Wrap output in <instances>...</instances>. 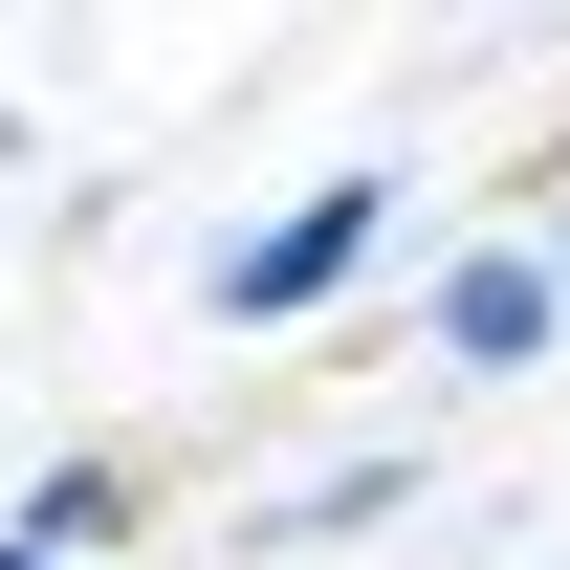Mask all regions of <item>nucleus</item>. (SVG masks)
Here are the masks:
<instances>
[{
  "instance_id": "2",
  "label": "nucleus",
  "mask_w": 570,
  "mask_h": 570,
  "mask_svg": "<svg viewBox=\"0 0 570 570\" xmlns=\"http://www.w3.org/2000/svg\"><path fill=\"white\" fill-rule=\"evenodd\" d=\"M549 307H570V285L527 264V242H504V264H461V285H439V330H461V352H483V373H504V352H549Z\"/></svg>"
},
{
  "instance_id": "1",
  "label": "nucleus",
  "mask_w": 570,
  "mask_h": 570,
  "mask_svg": "<svg viewBox=\"0 0 570 570\" xmlns=\"http://www.w3.org/2000/svg\"><path fill=\"white\" fill-rule=\"evenodd\" d=\"M373 242H395V176H330V198H285L264 242L219 264V307H242V330H285V307H330V285H352Z\"/></svg>"
},
{
  "instance_id": "3",
  "label": "nucleus",
  "mask_w": 570,
  "mask_h": 570,
  "mask_svg": "<svg viewBox=\"0 0 570 570\" xmlns=\"http://www.w3.org/2000/svg\"><path fill=\"white\" fill-rule=\"evenodd\" d=\"M0 570H45V527H22V549H0Z\"/></svg>"
}]
</instances>
